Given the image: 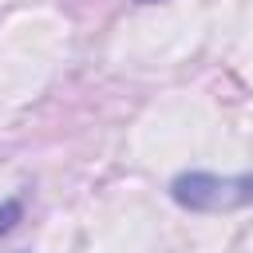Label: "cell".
<instances>
[{
	"label": "cell",
	"mask_w": 253,
	"mask_h": 253,
	"mask_svg": "<svg viewBox=\"0 0 253 253\" xmlns=\"http://www.w3.org/2000/svg\"><path fill=\"white\" fill-rule=\"evenodd\" d=\"M16 221H20V202H16V198H8V202L0 206V237H4Z\"/></svg>",
	"instance_id": "7a4b0ae2"
},
{
	"label": "cell",
	"mask_w": 253,
	"mask_h": 253,
	"mask_svg": "<svg viewBox=\"0 0 253 253\" xmlns=\"http://www.w3.org/2000/svg\"><path fill=\"white\" fill-rule=\"evenodd\" d=\"M170 198L186 210H198V213L249 206L253 202V174H237V178H217V174H206V170L178 174L170 182Z\"/></svg>",
	"instance_id": "6da1fadb"
},
{
	"label": "cell",
	"mask_w": 253,
	"mask_h": 253,
	"mask_svg": "<svg viewBox=\"0 0 253 253\" xmlns=\"http://www.w3.org/2000/svg\"><path fill=\"white\" fill-rule=\"evenodd\" d=\"M142 4H150V0H142Z\"/></svg>",
	"instance_id": "3957f363"
}]
</instances>
